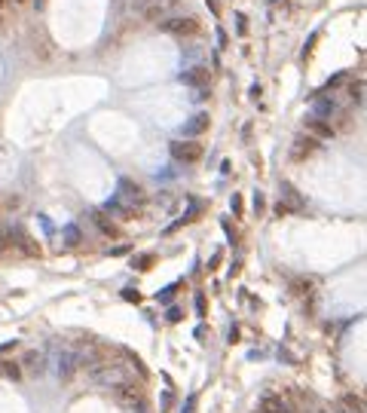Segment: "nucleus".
I'll use <instances>...</instances> for the list:
<instances>
[{
  "label": "nucleus",
  "instance_id": "6ab92c4d",
  "mask_svg": "<svg viewBox=\"0 0 367 413\" xmlns=\"http://www.w3.org/2000/svg\"><path fill=\"white\" fill-rule=\"evenodd\" d=\"M153 260H156V254H141V257H132V267L135 270H150Z\"/></svg>",
  "mask_w": 367,
  "mask_h": 413
},
{
  "label": "nucleus",
  "instance_id": "cd10ccee",
  "mask_svg": "<svg viewBox=\"0 0 367 413\" xmlns=\"http://www.w3.org/2000/svg\"><path fill=\"white\" fill-rule=\"evenodd\" d=\"M193 306H196V315H205V294L202 291L193 297Z\"/></svg>",
  "mask_w": 367,
  "mask_h": 413
},
{
  "label": "nucleus",
  "instance_id": "2eb2a0df",
  "mask_svg": "<svg viewBox=\"0 0 367 413\" xmlns=\"http://www.w3.org/2000/svg\"><path fill=\"white\" fill-rule=\"evenodd\" d=\"M0 370H4V377H7V380H13V383H19V380H22V364H19L16 358L4 361V364H0Z\"/></svg>",
  "mask_w": 367,
  "mask_h": 413
},
{
  "label": "nucleus",
  "instance_id": "a878e982",
  "mask_svg": "<svg viewBox=\"0 0 367 413\" xmlns=\"http://www.w3.org/2000/svg\"><path fill=\"white\" fill-rule=\"evenodd\" d=\"M349 95L355 98V101H361V95H364V83L358 80V83H349Z\"/></svg>",
  "mask_w": 367,
  "mask_h": 413
},
{
  "label": "nucleus",
  "instance_id": "c756f323",
  "mask_svg": "<svg viewBox=\"0 0 367 413\" xmlns=\"http://www.w3.org/2000/svg\"><path fill=\"white\" fill-rule=\"evenodd\" d=\"M196 404H199V398H196V395H190V398H187V404H184V410H180V413H196Z\"/></svg>",
  "mask_w": 367,
  "mask_h": 413
},
{
  "label": "nucleus",
  "instance_id": "4468645a",
  "mask_svg": "<svg viewBox=\"0 0 367 413\" xmlns=\"http://www.w3.org/2000/svg\"><path fill=\"white\" fill-rule=\"evenodd\" d=\"M80 242H83L80 227H77V223H67V227H64V248H77Z\"/></svg>",
  "mask_w": 367,
  "mask_h": 413
},
{
  "label": "nucleus",
  "instance_id": "393cba45",
  "mask_svg": "<svg viewBox=\"0 0 367 413\" xmlns=\"http://www.w3.org/2000/svg\"><path fill=\"white\" fill-rule=\"evenodd\" d=\"M123 300H126V303H141V291H135V288H123Z\"/></svg>",
  "mask_w": 367,
  "mask_h": 413
},
{
  "label": "nucleus",
  "instance_id": "bb28decb",
  "mask_svg": "<svg viewBox=\"0 0 367 413\" xmlns=\"http://www.w3.org/2000/svg\"><path fill=\"white\" fill-rule=\"evenodd\" d=\"M180 318H184V312H180V309H177V306H171V309H168V312H165V321H168V324H177V321H180Z\"/></svg>",
  "mask_w": 367,
  "mask_h": 413
},
{
  "label": "nucleus",
  "instance_id": "72a5a7b5",
  "mask_svg": "<svg viewBox=\"0 0 367 413\" xmlns=\"http://www.w3.org/2000/svg\"><path fill=\"white\" fill-rule=\"evenodd\" d=\"M10 349H16V340H7V343H0V355H7Z\"/></svg>",
  "mask_w": 367,
  "mask_h": 413
},
{
  "label": "nucleus",
  "instance_id": "39448f33",
  "mask_svg": "<svg viewBox=\"0 0 367 413\" xmlns=\"http://www.w3.org/2000/svg\"><path fill=\"white\" fill-rule=\"evenodd\" d=\"M208 126H211V117L205 114V110H199V114L187 117V123L180 126V135L184 138H199L202 132H208Z\"/></svg>",
  "mask_w": 367,
  "mask_h": 413
},
{
  "label": "nucleus",
  "instance_id": "c9c22d12",
  "mask_svg": "<svg viewBox=\"0 0 367 413\" xmlns=\"http://www.w3.org/2000/svg\"><path fill=\"white\" fill-rule=\"evenodd\" d=\"M16 4H25V0H16Z\"/></svg>",
  "mask_w": 367,
  "mask_h": 413
},
{
  "label": "nucleus",
  "instance_id": "f704fd0d",
  "mask_svg": "<svg viewBox=\"0 0 367 413\" xmlns=\"http://www.w3.org/2000/svg\"><path fill=\"white\" fill-rule=\"evenodd\" d=\"M217 43L227 46V31H224V28H217Z\"/></svg>",
  "mask_w": 367,
  "mask_h": 413
},
{
  "label": "nucleus",
  "instance_id": "f3484780",
  "mask_svg": "<svg viewBox=\"0 0 367 413\" xmlns=\"http://www.w3.org/2000/svg\"><path fill=\"white\" fill-rule=\"evenodd\" d=\"M117 395H120V398H141V386L120 383V386H117Z\"/></svg>",
  "mask_w": 367,
  "mask_h": 413
},
{
  "label": "nucleus",
  "instance_id": "f257e3e1",
  "mask_svg": "<svg viewBox=\"0 0 367 413\" xmlns=\"http://www.w3.org/2000/svg\"><path fill=\"white\" fill-rule=\"evenodd\" d=\"M156 31L174 34V37H199V34H202V25H199V19H193V16H171V19H162V22L156 25Z\"/></svg>",
  "mask_w": 367,
  "mask_h": 413
},
{
  "label": "nucleus",
  "instance_id": "c85d7f7f",
  "mask_svg": "<svg viewBox=\"0 0 367 413\" xmlns=\"http://www.w3.org/2000/svg\"><path fill=\"white\" fill-rule=\"evenodd\" d=\"M236 25H239V28H236V34H242V37H245V34H248V19H245L242 13H236Z\"/></svg>",
  "mask_w": 367,
  "mask_h": 413
},
{
  "label": "nucleus",
  "instance_id": "9d476101",
  "mask_svg": "<svg viewBox=\"0 0 367 413\" xmlns=\"http://www.w3.org/2000/svg\"><path fill=\"white\" fill-rule=\"evenodd\" d=\"M260 413H291V407L279 395H263L260 398Z\"/></svg>",
  "mask_w": 367,
  "mask_h": 413
},
{
  "label": "nucleus",
  "instance_id": "6e6552de",
  "mask_svg": "<svg viewBox=\"0 0 367 413\" xmlns=\"http://www.w3.org/2000/svg\"><path fill=\"white\" fill-rule=\"evenodd\" d=\"M10 230H13V245H19L28 257H40V248H37V242H34L22 227H10Z\"/></svg>",
  "mask_w": 367,
  "mask_h": 413
},
{
  "label": "nucleus",
  "instance_id": "dca6fc26",
  "mask_svg": "<svg viewBox=\"0 0 367 413\" xmlns=\"http://www.w3.org/2000/svg\"><path fill=\"white\" fill-rule=\"evenodd\" d=\"M282 196H288V205H291V211H297V208H303V196L294 190L291 184H282Z\"/></svg>",
  "mask_w": 367,
  "mask_h": 413
},
{
  "label": "nucleus",
  "instance_id": "20e7f679",
  "mask_svg": "<svg viewBox=\"0 0 367 413\" xmlns=\"http://www.w3.org/2000/svg\"><path fill=\"white\" fill-rule=\"evenodd\" d=\"M184 86H190V89H205L211 83V70L196 64V67H187V70H180V77H177Z\"/></svg>",
  "mask_w": 367,
  "mask_h": 413
},
{
  "label": "nucleus",
  "instance_id": "7c9ffc66",
  "mask_svg": "<svg viewBox=\"0 0 367 413\" xmlns=\"http://www.w3.org/2000/svg\"><path fill=\"white\" fill-rule=\"evenodd\" d=\"M129 248H132V245H117V248H110L107 254H110V257H123V254H129Z\"/></svg>",
  "mask_w": 367,
  "mask_h": 413
},
{
  "label": "nucleus",
  "instance_id": "7ed1b4c3",
  "mask_svg": "<svg viewBox=\"0 0 367 413\" xmlns=\"http://www.w3.org/2000/svg\"><path fill=\"white\" fill-rule=\"evenodd\" d=\"M117 187H120V190H117V196H120L126 205H141V202H144V187H141V184H135L132 178H126V175H123V178L117 181Z\"/></svg>",
  "mask_w": 367,
  "mask_h": 413
},
{
  "label": "nucleus",
  "instance_id": "9b49d317",
  "mask_svg": "<svg viewBox=\"0 0 367 413\" xmlns=\"http://www.w3.org/2000/svg\"><path fill=\"white\" fill-rule=\"evenodd\" d=\"M165 13H168V4H162V0H153V4L147 7L141 16H144V22H156V25H159V22L165 19Z\"/></svg>",
  "mask_w": 367,
  "mask_h": 413
},
{
  "label": "nucleus",
  "instance_id": "ddd939ff",
  "mask_svg": "<svg viewBox=\"0 0 367 413\" xmlns=\"http://www.w3.org/2000/svg\"><path fill=\"white\" fill-rule=\"evenodd\" d=\"M340 404H343V407H349L352 413H367V401H364V398H358V395H352V392H346V395L340 398Z\"/></svg>",
  "mask_w": 367,
  "mask_h": 413
},
{
  "label": "nucleus",
  "instance_id": "f8f14e48",
  "mask_svg": "<svg viewBox=\"0 0 367 413\" xmlns=\"http://www.w3.org/2000/svg\"><path fill=\"white\" fill-rule=\"evenodd\" d=\"M340 110V104H337V98H321L318 104H315V117H321V120H327V117H334Z\"/></svg>",
  "mask_w": 367,
  "mask_h": 413
},
{
  "label": "nucleus",
  "instance_id": "5701e85b",
  "mask_svg": "<svg viewBox=\"0 0 367 413\" xmlns=\"http://www.w3.org/2000/svg\"><path fill=\"white\" fill-rule=\"evenodd\" d=\"M171 407H174V395H171V389H168V392L159 398V410H162V413H171Z\"/></svg>",
  "mask_w": 367,
  "mask_h": 413
},
{
  "label": "nucleus",
  "instance_id": "473e14b6",
  "mask_svg": "<svg viewBox=\"0 0 367 413\" xmlns=\"http://www.w3.org/2000/svg\"><path fill=\"white\" fill-rule=\"evenodd\" d=\"M220 267V251H214L211 257H208V270H217Z\"/></svg>",
  "mask_w": 367,
  "mask_h": 413
},
{
  "label": "nucleus",
  "instance_id": "e433bc0d",
  "mask_svg": "<svg viewBox=\"0 0 367 413\" xmlns=\"http://www.w3.org/2000/svg\"><path fill=\"white\" fill-rule=\"evenodd\" d=\"M0 7H4V0H0Z\"/></svg>",
  "mask_w": 367,
  "mask_h": 413
},
{
  "label": "nucleus",
  "instance_id": "a211bd4d",
  "mask_svg": "<svg viewBox=\"0 0 367 413\" xmlns=\"http://www.w3.org/2000/svg\"><path fill=\"white\" fill-rule=\"evenodd\" d=\"M343 83H346V73H334V77H330V80L321 86V92H318V95H327V92H334V89H337V86H343Z\"/></svg>",
  "mask_w": 367,
  "mask_h": 413
},
{
  "label": "nucleus",
  "instance_id": "aec40b11",
  "mask_svg": "<svg viewBox=\"0 0 367 413\" xmlns=\"http://www.w3.org/2000/svg\"><path fill=\"white\" fill-rule=\"evenodd\" d=\"M177 288H180V282L168 285L165 291H159V294H156V300H159V303H171V300H174V294H177Z\"/></svg>",
  "mask_w": 367,
  "mask_h": 413
},
{
  "label": "nucleus",
  "instance_id": "412c9836",
  "mask_svg": "<svg viewBox=\"0 0 367 413\" xmlns=\"http://www.w3.org/2000/svg\"><path fill=\"white\" fill-rule=\"evenodd\" d=\"M10 248H16L13 245V230H0V254L10 251Z\"/></svg>",
  "mask_w": 367,
  "mask_h": 413
},
{
  "label": "nucleus",
  "instance_id": "b1692460",
  "mask_svg": "<svg viewBox=\"0 0 367 413\" xmlns=\"http://www.w3.org/2000/svg\"><path fill=\"white\" fill-rule=\"evenodd\" d=\"M263 211H266V196L257 190V193H254V214H263Z\"/></svg>",
  "mask_w": 367,
  "mask_h": 413
},
{
  "label": "nucleus",
  "instance_id": "1a4fd4ad",
  "mask_svg": "<svg viewBox=\"0 0 367 413\" xmlns=\"http://www.w3.org/2000/svg\"><path fill=\"white\" fill-rule=\"evenodd\" d=\"M92 223H95V230L101 233V236H107V239H117L120 236V230H117V223L110 220L104 211H92Z\"/></svg>",
  "mask_w": 367,
  "mask_h": 413
},
{
  "label": "nucleus",
  "instance_id": "0eeeda50",
  "mask_svg": "<svg viewBox=\"0 0 367 413\" xmlns=\"http://www.w3.org/2000/svg\"><path fill=\"white\" fill-rule=\"evenodd\" d=\"M306 132L312 135V138H318V141H330L337 135V129L330 126L327 120H321V117H312V120H306Z\"/></svg>",
  "mask_w": 367,
  "mask_h": 413
},
{
  "label": "nucleus",
  "instance_id": "423d86ee",
  "mask_svg": "<svg viewBox=\"0 0 367 413\" xmlns=\"http://www.w3.org/2000/svg\"><path fill=\"white\" fill-rule=\"evenodd\" d=\"M318 138H312V135H303V138H297L294 141V147H291V159L294 162H303V159H309L315 150H318Z\"/></svg>",
  "mask_w": 367,
  "mask_h": 413
},
{
  "label": "nucleus",
  "instance_id": "2f4dec72",
  "mask_svg": "<svg viewBox=\"0 0 367 413\" xmlns=\"http://www.w3.org/2000/svg\"><path fill=\"white\" fill-rule=\"evenodd\" d=\"M153 0H132V7H135V13H144L147 7H150Z\"/></svg>",
  "mask_w": 367,
  "mask_h": 413
},
{
  "label": "nucleus",
  "instance_id": "4be33fe9",
  "mask_svg": "<svg viewBox=\"0 0 367 413\" xmlns=\"http://www.w3.org/2000/svg\"><path fill=\"white\" fill-rule=\"evenodd\" d=\"M230 211H233L236 217H242V214H245V202H242V196H239V193H233V199H230Z\"/></svg>",
  "mask_w": 367,
  "mask_h": 413
},
{
  "label": "nucleus",
  "instance_id": "f03ea898",
  "mask_svg": "<svg viewBox=\"0 0 367 413\" xmlns=\"http://www.w3.org/2000/svg\"><path fill=\"white\" fill-rule=\"evenodd\" d=\"M168 153H171V159L180 162V166H193V162L202 159V144H199L196 138H180V141H171V144H168Z\"/></svg>",
  "mask_w": 367,
  "mask_h": 413
}]
</instances>
